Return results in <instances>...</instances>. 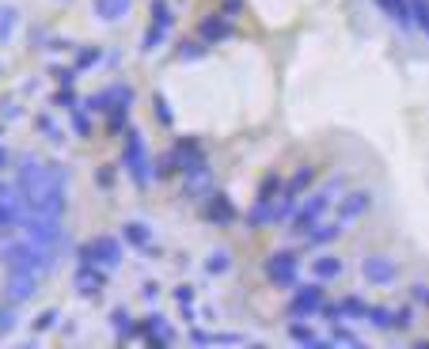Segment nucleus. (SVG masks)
<instances>
[{
    "label": "nucleus",
    "instance_id": "nucleus-1",
    "mask_svg": "<svg viewBox=\"0 0 429 349\" xmlns=\"http://www.w3.org/2000/svg\"><path fill=\"white\" fill-rule=\"evenodd\" d=\"M16 224V202H4L0 205V228H12Z\"/></svg>",
    "mask_w": 429,
    "mask_h": 349
},
{
    "label": "nucleus",
    "instance_id": "nucleus-2",
    "mask_svg": "<svg viewBox=\"0 0 429 349\" xmlns=\"http://www.w3.org/2000/svg\"><path fill=\"white\" fill-rule=\"evenodd\" d=\"M122 4H125V0H99V8H103V12H107V16H110V19H114V16H118V8H122Z\"/></svg>",
    "mask_w": 429,
    "mask_h": 349
},
{
    "label": "nucleus",
    "instance_id": "nucleus-3",
    "mask_svg": "<svg viewBox=\"0 0 429 349\" xmlns=\"http://www.w3.org/2000/svg\"><path fill=\"white\" fill-rule=\"evenodd\" d=\"M0 330H12V311H0Z\"/></svg>",
    "mask_w": 429,
    "mask_h": 349
},
{
    "label": "nucleus",
    "instance_id": "nucleus-4",
    "mask_svg": "<svg viewBox=\"0 0 429 349\" xmlns=\"http://www.w3.org/2000/svg\"><path fill=\"white\" fill-rule=\"evenodd\" d=\"M0 160H4V156H0Z\"/></svg>",
    "mask_w": 429,
    "mask_h": 349
}]
</instances>
